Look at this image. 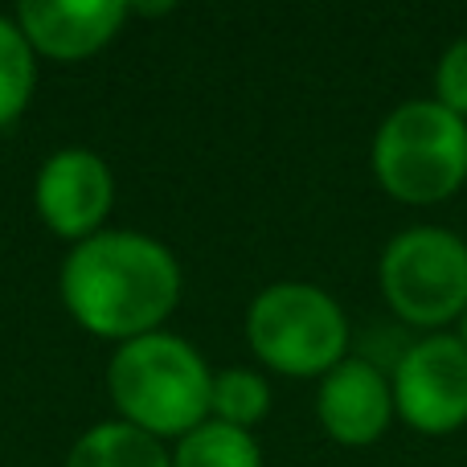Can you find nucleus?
<instances>
[{
    "label": "nucleus",
    "mask_w": 467,
    "mask_h": 467,
    "mask_svg": "<svg viewBox=\"0 0 467 467\" xmlns=\"http://www.w3.org/2000/svg\"><path fill=\"white\" fill-rule=\"evenodd\" d=\"M181 296V266L169 246L136 230H99L70 250L62 299L95 337L136 340L156 332Z\"/></svg>",
    "instance_id": "1"
},
{
    "label": "nucleus",
    "mask_w": 467,
    "mask_h": 467,
    "mask_svg": "<svg viewBox=\"0 0 467 467\" xmlns=\"http://www.w3.org/2000/svg\"><path fill=\"white\" fill-rule=\"evenodd\" d=\"M107 381L123 422L152 439H185L210 414L213 373L205 369L202 353L172 332L123 340L119 353L111 357Z\"/></svg>",
    "instance_id": "2"
},
{
    "label": "nucleus",
    "mask_w": 467,
    "mask_h": 467,
    "mask_svg": "<svg viewBox=\"0 0 467 467\" xmlns=\"http://www.w3.org/2000/svg\"><path fill=\"white\" fill-rule=\"evenodd\" d=\"M373 172L406 205L451 197L467 181V119L439 99H414L386 115L373 136Z\"/></svg>",
    "instance_id": "3"
},
{
    "label": "nucleus",
    "mask_w": 467,
    "mask_h": 467,
    "mask_svg": "<svg viewBox=\"0 0 467 467\" xmlns=\"http://www.w3.org/2000/svg\"><path fill=\"white\" fill-rule=\"evenodd\" d=\"M246 337L258 361L291 378L328 373L345 361L348 320L340 304L312 283H271L246 312Z\"/></svg>",
    "instance_id": "4"
},
{
    "label": "nucleus",
    "mask_w": 467,
    "mask_h": 467,
    "mask_svg": "<svg viewBox=\"0 0 467 467\" xmlns=\"http://www.w3.org/2000/svg\"><path fill=\"white\" fill-rule=\"evenodd\" d=\"M381 291L406 324H451L467 312V242L439 226L402 230L381 254Z\"/></svg>",
    "instance_id": "5"
},
{
    "label": "nucleus",
    "mask_w": 467,
    "mask_h": 467,
    "mask_svg": "<svg viewBox=\"0 0 467 467\" xmlns=\"http://www.w3.org/2000/svg\"><path fill=\"white\" fill-rule=\"evenodd\" d=\"M394 410L422 435H451L467 422V345L463 337H422L394 365Z\"/></svg>",
    "instance_id": "6"
},
{
    "label": "nucleus",
    "mask_w": 467,
    "mask_h": 467,
    "mask_svg": "<svg viewBox=\"0 0 467 467\" xmlns=\"http://www.w3.org/2000/svg\"><path fill=\"white\" fill-rule=\"evenodd\" d=\"M111 172L87 148H62L37 172V213L57 238L87 242L111 210Z\"/></svg>",
    "instance_id": "7"
},
{
    "label": "nucleus",
    "mask_w": 467,
    "mask_h": 467,
    "mask_svg": "<svg viewBox=\"0 0 467 467\" xmlns=\"http://www.w3.org/2000/svg\"><path fill=\"white\" fill-rule=\"evenodd\" d=\"M324 431L345 447H365L386 435L389 414H394V389L386 373L373 361L345 357L337 369L324 373L320 398H316Z\"/></svg>",
    "instance_id": "8"
},
{
    "label": "nucleus",
    "mask_w": 467,
    "mask_h": 467,
    "mask_svg": "<svg viewBox=\"0 0 467 467\" xmlns=\"http://www.w3.org/2000/svg\"><path fill=\"white\" fill-rule=\"evenodd\" d=\"M128 5L123 0H25L16 25L33 49L49 57H87L119 33Z\"/></svg>",
    "instance_id": "9"
},
{
    "label": "nucleus",
    "mask_w": 467,
    "mask_h": 467,
    "mask_svg": "<svg viewBox=\"0 0 467 467\" xmlns=\"http://www.w3.org/2000/svg\"><path fill=\"white\" fill-rule=\"evenodd\" d=\"M66 467H172V460L161 451V439L131 422H103L74 443Z\"/></svg>",
    "instance_id": "10"
},
{
    "label": "nucleus",
    "mask_w": 467,
    "mask_h": 467,
    "mask_svg": "<svg viewBox=\"0 0 467 467\" xmlns=\"http://www.w3.org/2000/svg\"><path fill=\"white\" fill-rule=\"evenodd\" d=\"M172 467H263V451L250 431L205 419L181 439Z\"/></svg>",
    "instance_id": "11"
},
{
    "label": "nucleus",
    "mask_w": 467,
    "mask_h": 467,
    "mask_svg": "<svg viewBox=\"0 0 467 467\" xmlns=\"http://www.w3.org/2000/svg\"><path fill=\"white\" fill-rule=\"evenodd\" d=\"M33 82H37V62H33L29 37L16 21L0 16V128L29 107Z\"/></svg>",
    "instance_id": "12"
},
{
    "label": "nucleus",
    "mask_w": 467,
    "mask_h": 467,
    "mask_svg": "<svg viewBox=\"0 0 467 467\" xmlns=\"http://www.w3.org/2000/svg\"><path fill=\"white\" fill-rule=\"evenodd\" d=\"M210 410L218 414V422L250 431L266 410H271V389L258 373L250 369H226L213 378V394H210Z\"/></svg>",
    "instance_id": "13"
},
{
    "label": "nucleus",
    "mask_w": 467,
    "mask_h": 467,
    "mask_svg": "<svg viewBox=\"0 0 467 467\" xmlns=\"http://www.w3.org/2000/svg\"><path fill=\"white\" fill-rule=\"evenodd\" d=\"M435 90H439V103H443L447 111H455L460 119H467V37L451 41L447 54L439 57Z\"/></svg>",
    "instance_id": "14"
},
{
    "label": "nucleus",
    "mask_w": 467,
    "mask_h": 467,
    "mask_svg": "<svg viewBox=\"0 0 467 467\" xmlns=\"http://www.w3.org/2000/svg\"><path fill=\"white\" fill-rule=\"evenodd\" d=\"M463 345H467V312H463Z\"/></svg>",
    "instance_id": "15"
}]
</instances>
